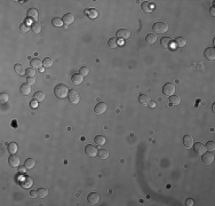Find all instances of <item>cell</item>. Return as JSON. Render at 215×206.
<instances>
[{
  "label": "cell",
  "mask_w": 215,
  "mask_h": 206,
  "mask_svg": "<svg viewBox=\"0 0 215 206\" xmlns=\"http://www.w3.org/2000/svg\"><path fill=\"white\" fill-rule=\"evenodd\" d=\"M62 20H63V23L66 24V25L72 24V23L74 22V15H73L72 13H68V14H65V15L63 16Z\"/></svg>",
  "instance_id": "11"
},
{
  "label": "cell",
  "mask_w": 215,
  "mask_h": 206,
  "mask_svg": "<svg viewBox=\"0 0 215 206\" xmlns=\"http://www.w3.org/2000/svg\"><path fill=\"white\" fill-rule=\"evenodd\" d=\"M14 70H15V72H16L17 75H23V73L25 72L24 66H23L22 64H15V65H14Z\"/></svg>",
  "instance_id": "34"
},
{
  "label": "cell",
  "mask_w": 215,
  "mask_h": 206,
  "mask_svg": "<svg viewBox=\"0 0 215 206\" xmlns=\"http://www.w3.org/2000/svg\"><path fill=\"white\" fill-rule=\"evenodd\" d=\"M183 146L185 148H191L193 146V139L191 135H185L183 138Z\"/></svg>",
  "instance_id": "19"
},
{
  "label": "cell",
  "mask_w": 215,
  "mask_h": 206,
  "mask_svg": "<svg viewBox=\"0 0 215 206\" xmlns=\"http://www.w3.org/2000/svg\"><path fill=\"white\" fill-rule=\"evenodd\" d=\"M25 75L28 77H34L35 76V70L33 68H30V69H27L25 70Z\"/></svg>",
  "instance_id": "41"
},
{
  "label": "cell",
  "mask_w": 215,
  "mask_h": 206,
  "mask_svg": "<svg viewBox=\"0 0 215 206\" xmlns=\"http://www.w3.org/2000/svg\"><path fill=\"white\" fill-rule=\"evenodd\" d=\"M152 30L156 33H165L168 31V24L165 22H157L154 24Z\"/></svg>",
  "instance_id": "3"
},
{
  "label": "cell",
  "mask_w": 215,
  "mask_h": 206,
  "mask_svg": "<svg viewBox=\"0 0 215 206\" xmlns=\"http://www.w3.org/2000/svg\"><path fill=\"white\" fill-rule=\"evenodd\" d=\"M85 151H86V153H87V156H89V157H95V156H97V149L94 147V146H87V147L85 148Z\"/></svg>",
  "instance_id": "14"
},
{
  "label": "cell",
  "mask_w": 215,
  "mask_h": 206,
  "mask_svg": "<svg viewBox=\"0 0 215 206\" xmlns=\"http://www.w3.org/2000/svg\"><path fill=\"white\" fill-rule=\"evenodd\" d=\"M205 147H206V150H208V151H212V152H213V151L215 150V143L213 142V141H208V142L206 143V146H205Z\"/></svg>",
  "instance_id": "40"
},
{
  "label": "cell",
  "mask_w": 215,
  "mask_h": 206,
  "mask_svg": "<svg viewBox=\"0 0 215 206\" xmlns=\"http://www.w3.org/2000/svg\"><path fill=\"white\" fill-rule=\"evenodd\" d=\"M108 45H109L110 48H117L118 47V39H117V37L110 38L109 41H108Z\"/></svg>",
  "instance_id": "29"
},
{
  "label": "cell",
  "mask_w": 215,
  "mask_h": 206,
  "mask_svg": "<svg viewBox=\"0 0 215 206\" xmlns=\"http://www.w3.org/2000/svg\"><path fill=\"white\" fill-rule=\"evenodd\" d=\"M160 44H161V46H162L164 48H168V47L172 45V38H169V37H164V38H161Z\"/></svg>",
  "instance_id": "22"
},
{
  "label": "cell",
  "mask_w": 215,
  "mask_h": 206,
  "mask_svg": "<svg viewBox=\"0 0 215 206\" xmlns=\"http://www.w3.org/2000/svg\"><path fill=\"white\" fill-rule=\"evenodd\" d=\"M22 187L23 188H30L31 185L33 184V180H32V177H27L25 175V177L23 179V181H22Z\"/></svg>",
  "instance_id": "21"
},
{
  "label": "cell",
  "mask_w": 215,
  "mask_h": 206,
  "mask_svg": "<svg viewBox=\"0 0 215 206\" xmlns=\"http://www.w3.org/2000/svg\"><path fill=\"white\" fill-rule=\"evenodd\" d=\"M68 99H69V101H70L72 104H78V103L80 102V94L78 93V90L71 89V90H69Z\"/></svg>",
  "instance_id": "2"
},
{
  "label": "cell",
  "mask_w": 215,
  "mask_h": 206,
  "mask_svg": "<svg viewBox=\"0 0 215 206\" xmlns=\"http://www.w3.org/2000/svg\"><path fill=\"white\" fill-rule=\"evenodd\" d=\"M87 201H88L89 204L96 205V204H98V202H100V195H98L97 192H92V194L88 195Z\"/></svg>",
  "instance_id": "10"
},
{
  "label": "cell",
  "mask_w": 215,
  "mask_h": 206,
  "mask_svg": "<svg viewBox=\"0 0 215 206\" xmlns=\"http://www.w3.org/2000/svg\"><path fill=\"white\" fill-rule=\"evenodd\" d=\"M27 17H28V20H31V21H33V22L38 21V17H39L38 10H37L35 8H30V9L28 10V13H27Z\"/></svg>",
  "instance_id": "8"
},
{
  "label": "cell",
  "mask_w": 215,
  "mask_h": 206,
  "mask_svg": "<svg viewBox=\"0 0 215 206\" xmlns=\"http://www.w3.org/2000/svg\"><path fill=\"white\" fill-rule=\"evenodd\" d=\"M203 162H204V164H206V165H210V164H212L213 163V160H214V155H213V152L212 151H208V152H204L203 155Z\"/></svg>",
  "instance_id": "7"
},
{
  "label": "cell",
  "mask_w": 215,
  "mask_h": 206,
  "mask_svg": "<svg viewBox=\"0 0 215 206\" xmlns=\"http://www.w3.org/2000/svg\"><path fill=\"white\" fill-rule=\"evenodd\" d=\"M145 40H147L148 44L154 45V42H156V40H157V37H156V34H154V33H149V34H147V37H145Z\"/></svg>",
  "instance_id": "32"
},
{
  "label": "cell",
  "mask_w": 215,
  "mask_h": 206,
  "mask_svg": "<svg viewBox=\"0 0 215 206\" xmlns=\"http://www.w3.org/2000/svg\"><path fill=\"white\" fill-rule=\"evenodd\" d=\"M42 64H44L45 68H51V66H53V60L51 59V57H46V59L44 60Z\"/></svg>",
  "instance_id": "38"
},
{
  "label": "cell",
  "mask_w": 215,
  "mask_h": 206,
  "mask_svg": "<svg viewBox=\"0 0 215 206\" xmlns=\"http://www.w3.org/2000/svg\"><path fill=\"white\" fill-rule=\"evenodd\" d=\"M186 205L188 206L193 205V199H186Z\"/></svg>",
  "instance_id": "46"
},
{
  "label": "cell",
  "mask_w": 215,
  "mask_h": 206,
  "mask_svg": "<svg viewBox=\"0 0 215 206\" xmlns=\"http://www.w3.org/2000/svg\"><path fill=\"white\" fill-rule=\"evenodd\" d=\"M94 142H95L97 146H104V144L106 143V139H105V136H103V135H97V136H95Z\"/></svg>",
  "instance_id": "24"
},
{
  "label": "cell",
  "mask_w": 215,
  "mask_h": 206,
  "mask_svg": "<svg viewBox=\"0 0 215 206\" xmlns=\"http://www.w3.org/2000/svg\"><path fill=\"white\" fill-rule=\"evenodd\" d=\"M79 73H80L83 77H86V76H88V75H89V69H88L87 66H83V68H80Z\"/></svg>",
  "instance_id": "39"
},
{
  "label": "cell",
  "mask_w": 215,
  "mask_h": 206,
  "mask_svg": "<svg viewBox=\"0 0 215 206\" xmlns=\"http://www.w3.org/2000/svg\"><path fill=\"white\" fill-rule=\"evenodd\" d=\"M7 150H8L12 155H15V153L17 152V150H18V147H17V144H16L15 142H10V143H8V146H7Z\"/></svg>",
  "instance_id": "25"
},
{
  "label": "cell",
  "mask_w": 215,
  "mask_h": 206,
  "mask_svg": "<svg viewBox=\"0 0 215 206\" xmlns=\"http://www.w3.org/2000/svg\"><path fill=\"white\" fill-rule=\"evenodd\" d=\"M97 155H98V158H101V159H106V158L109 157V151L105 150V149H100L98 152H97Z\"/></svg>",
  "instance_id": "31"
},
{
  "label": "cell",
  "mask_w": 215,
  "mask_h": 206,
  "mask_svg": "<svg viewBox=\"0 0 215 206\" xmlns=\"http://www.w3.org/2000/svg\"><path fill=\"white\" fill-rule=\"evenodd\" d=\"M139 102H140L142 105L147 107V105H149V103H150V97H149L148 95H145V94H141V95L139 96Z\"/></svg>",
  "instance_id": "16"
},
{
  "label": "cell",
  "mask_w": 215,
  "mask_h": 206,
  "mask_svg": "<svg viewBox=\"0 0 215 206\" xmlns=\"http://www.w3.org/2000/svg\"><path fill=\"white\" fill-rule=\"evenodd\" d=\"M24 166L27 167V170H32L35 166V160L33 158H28L24 163Z\"/></svg>",
  "instance_id": "26"
},
{
  "label": "cell",
  "mask_w": 215,
  "mask_h": 206,
  "mask_svg": "<svg viewBox=\"0 0 215 206\" xmlns=\"http://www.w3.org/2000/svg\"><path fill=\"white\" fill-rule=\"evenodd\" d=\"M71 81H72L74 85L79 86V85L84 81V77H83L80 73H74V75L71 77Z\"/></svg>",
  "instance_id": "13"
},
{
  "label": "cell",
  "mask_w": 215,
  "mask_h": 206,
  "mask_svg": "<svg viewBox=\"0 0 215 206\" xmlns=\"http://www.w3.org/2000/svg\"><path fill=\"white\" fill-rule=\"evenodd\" d=\"M129 37H130V31L128 29H120L117 31V38L127 40V39H129Z\"/></svg>",
  "instance_id": "9"
},
{
  "label": "cell",
  "mask_w": 215,
  "mask_h": 206,
  "mask_svg": "<svg viewBox=\"0 0 215 206\" xmlns=\"http://www.w3.org/2000/svg\"><path fill=\"white\" fill-rule=\"evenodd\" d=\"M204 55L207 60H214L215 59V49L214 48H206L204 52Z\"/></svg>",
  "instance_id": "18"
},
{
  "label": "cell",
  "mask_w": 215,
  "mask_h": 206,
  "mask_svg": "<svg viewBox=\"0 0 215 206\" xmlns=\"http://www.w3.org/2000/svg\"><path fill=\"white\" fill-rule=\"evenodd\" d=\"M25 170H27V167H25V166H23V167H18V172H20V173H24V172H25Z\"/></svg>",
  "instance_id": "47"
},
{
  "label": "cell",
  "mask_w": 215,
  "mask_h": 206,
  "mask_svg": "<svg viewBox=\"0 0 215 206\" xmlns=\"http://www.w3.org/2000/svg\"><path fill=\"white\" fill-rule=\"evenodd\" d=\"M20 163H21V160H20V158L16 155H12V156L8 157V164H9L10 167L17 168L20 166Z\"/></svg>",
  "instance_id": "6"
},
{
  "label": "cell",
  "mask_w": 215,
  "mask_h": 206,
  "mask_svg": "<svg viewBox=\"0 0 215 206\" xmlns=\"http://www.w3.org/2000/svg\"><path fill=\"white\" fill-rule=\"evenodd\" d=\"M52 23H53L54 27H57V28H60V27H62V25L64 24V23H63V20L60 18V17H55V18H53Z\"/></svg>",
  "instance_id": "37"
},
{
  "label": "cell",
  "mask_w": 215,
  "mask_h": 206,
  "mask_svg": "<svg viewBox=\"0 0 215 206\" xmlns=\"http://www.w3.org/2000/svg\"><path fill=\"white\" fill-rule=\"evenodd\" d=\"M54 93H55V95L59 97V99H65L66 96H68V94H69V89H68V87L65 86V85H62V84H60V85H57L56 87H55V89H54Z\"/></svg>",
  "instance_id": "1"
},
{
  "label": "cell",
  "mask_w": 215,
  "mask_h": 206,
  "mask_svg": "<svg viewBox=\"0 0 215 206\" xmlns=\"http://www.w3.org/2000/svg\"><path fill=\"white\" fill-rule=\"evenodd\" d=\"M142 9L147 13H151L152 10L154 9V5L152 2H149V1H145L142 3Z\"/></svg>",
  "instance_id": "17"
},
{
  "label": "cell",
  "mask_w": 215,
  "mask_h": 206,
  "mask_svg": "<svg viewBox=\"0 0 215 206\" xmlns=\"http://www.w3.org/2000/svg\"><path fill=\"white\" fill-rule=\"evenodd\" d=\"M149 107H151V108H154V107H156V103H154V102H150V103H149Z\"/></svg>",
  "instance_id": "49"
},
{
  "label": "cell",
  "mask_w": 215,
  "mask_h": 206,
  "mask_svg": "<svg viewBox=\"0 0 215 206\" xmlns=\"http://www.w3.org/2000/svg\"><path fill=\"white\" fill-rule=\"evenodd\" d=\"M37 192H38V197H40V198H45L48 195V190L46 188H39L37 190Z\"/></svg>",
  "instance_id": "35"
},
{
  "label": "cell",
  "mask_w": 215,
  "mask_h": 206,
  "mask_svg": "<svg viewBox=\"0 0 215 206\" xmlns=\"http://www.w3.org/2000/svg\"><path fill=\"white\" fill-rule=\"evenodd\" d=\"M169 103L172 105H179L181 103V96H179V95H172V96H169Z\"/></svg>",
  "instance_id": "23"
},
{
  "label": "cell",
  "mask_w": 215,
  "mask_h": 206,
  "mask_svg": "<svg viewBox=\"0 0 215 206\" xmlns=\"http://www.w3.org/2000/svg\"><path fill=\"white\" fill-rule=\"evenodd\" d=\"M175 90H176V87H175V85H174L173 83H167V84H165L164 87H162L164 94L167 95V96L174 95V94H175Z\"/></svg>",
  "instance_id": "4"
},
{
  "label": "cell",
  "mask_w": 215,
  "mask_h": 206,
  "mask_svg": "<svg viewBox=\"0 0 215 206\" xmlns=\"http://www.w3.org/2000/svg\"><path fill=\"white\" fill-rule=\"evenodd\" d=\"M31 66H33V69H40L41 65H42V62L39 59H32L30 61Z\"/></svg>",
  "instance_id": "27"
},
{
  "label": "cell",
  "mask_w": 215,
  "mask_h": 206,
  "mask_svg": "<svg viewBox=\"0 0 215 206\" xmlns=\"http://www.w3.org/2000/svg\"><path fill=\"white\" fill-rule=\"evenodd\" d=\"M193 149H195L196 153H198V155H203L204 152H206V147L203 143H200V142L195 143L193 144Z\"/></svg>",
  "instance_id": "12"
},
{
  "label": "cell",
  "mask_w": 215,
  "mask_h": 206,
  "mask_svg": "<svg viewBox=\"0 0 215 206\" xmlns=\"http://www.w3.org/2000/svg\"><path fill=\"white\" fill-rule=\"evenodd\" d=\"M30 196H31V197H34V198H35V197H38V192H37L35 190H32V191L30 192Z\"/></svg>",
  "instance_id": "45"
},
{
  "label": "cell",
  "mask_w": 215,
  "mask_h": 206,
  "mask_svg": "<svg viewBox=\"0 0 215 206\" xmlns=\"http://www.w3.org/2000/svg\"><path fill=\"white\" fill-rule=\"evenodd\" d=\"M175 45L176 47H184L186 45V39L183 38V37H179L175 39Z\"/></svg>",
  "instance_id": "28"
},
{
  "label": "cell",
  "mask_w": 215,
  "mask_h": 206,
  "mask_svg": "<svg viewBox=\"0 0 215 206\" xmlns=\"http://www.w3.org/2000/svg\"><path fill=\"white\" fill-rule=\"evenodd\" d=\"M30 105H31V108H37V107H38V101L33 99V100L31 101V104H30Z\"/></svg>",
  "instance_id": "44"
},
{
  "label": "cell",
  "mask_w": 215,
  "mask_h": 206,
  "mask_svg": "<svg viewBox=\"0 0 215 206\" xmlns=\"http://www.w3.org/2000/svg\"><path fill=\"white\" fill-rule=\"evenodd\" d=\"M20 29H21V31H22V32H28L30 28H29V25H28V23H27V22H23V23L20 25Z\"/></svg>",
  "instance_id": "42"
},
{
  "label": "cell",
  "mask_w": 215,
  "mask_h": 206,
  "mask_svg": "<svg viewBox=\"0 0 215 206\" xmlns=\"http://www.w3.org/2000/svg\"><path fill=\"white\" fill-rule=\"evenodd\" d=\"M85 14H86V16H87V17H89V18H92V20H95V18L98 16V12H97L95 8H89V9H86Z\"/></svg>",
  "instance_id": "15"
},
{
  "label": "cell",
  "mask_w": 215,
  "mask_h": 206,
  "mask_svg": "<svg viewBox=\"0 0 215 206\" xmlns=\"http://www.w3.org/2000/svg\"><path fill=\"white\" fill-rule=\"evenodd\" d=\"M31 30L33 31V33H39L41 31V24L38 22H33L31 25Z\"/></svg>",
  "instance_id": "33"
},
{
  "label": "cell",
  "mask_w": 215,
  "mask_h": 206,
  "mask_svg": "<svg viewBox=\"0 0 215 206\" xmlns=\"http://www.w3.org/2000/svg\"><path fill=\"white\" fill-rule=\"evenodd\" d=\"M45 97H46L45 92L38 90V92H35V93H34V100H37V101H44V100H45Z\"/></svg>",
  "instance_id": "30"
},
{
  "label": "cell",
  "mask_w": 215,
  "mask_h": 206,
  "mask_svg": "<svg viewBox=\"0 0 215 206\" xmlns=\"http://www.w3.org/2000/svg\"><path fill=\"white\" fill-rule=\"evenodd\" d=\"M106 110H108V104L104 102H98L94 108V112L96 115H102V114L106 112Z\"/></svg>",
  "instance_id": "5"
},
{
  "label": "cell",
  "mask_w": 215,
  "mask_h": 206,
  "mask_svg": "<svg viewBox=\"0 0 215 206\" xmlns=\"http://www.w3.org/2000/svg\"><path fill=\"white\" fill-rule=\"evenodd\" d=\"M20 92H21V94H23V95H29V94L31 93V85H29L28 83L21 85V87H20Z\"/></svg>",
  "instance_id": "20"
},
{
  "label": "cell",
  "mask_w": 215,
  "mask_h": 206,
  "mask_svg": "<svg viewBox=\"0 0 215 206\" xmlns=\"http://www.w3.org/2000/svg\"><path fill=\"white\" fill-rule=\"evenodd\" d=\"M35 83V78L34 77H28V84L29 85H33Z\"/></svg>",
  "instance_id": "43"
},
{
  "label": "cell",
  "mask_w": 215,
  "mask_h": 206,
  "mask_svg": "<svg viewBox=\"0 0 215 206\" xmlns=\"http://www.w3.org/2000/svg\"><path fill=\"white\" fill-rule=\"evenodd\" d=\"M9 100V95L7 93H1L0 94V103L1 104H6Z\"/></svg>",
  "instance_id": "36"
},
{
  "label": "cell",
  "mask_w": 215,
  "mask_h": 206,
  "mask_svg": "<svg viewBox=\"0 0 215 206\" xmlns=\"http://www.w3.org/2000/svg\"><path fill=\"white\" fill-rule=\"evenodd\" d=\"M211 15H213V16L215 15V9H214V7H211Z\"/></svg>",
  "instance_id": "48"
}]
</instances>
